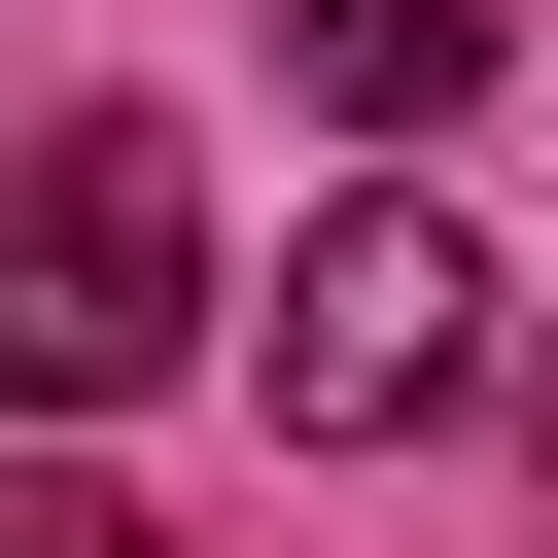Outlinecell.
<instances>
[{
  "instance_id": "obj_1",
  "label": "cell",
  "mask_w": 558,
  "mask_h": 558,
  "mask_svg": "<svg viewBox=\"0 0 558 558\" xmlns=\"http://www.w3.org/2000/svg\"><path fill=\"white\" fill-rule=\"evenodd\" d=\"M453 384H488V244H453L418 174H349V209L279 244V418L384 453V418H453Z\"/></svg>"
},
{
  "instance_id": "obj_2",
  "label": "cell",
  "mask_w": 558,
  "mask_h": 558,
  "mask_svg": "<svg viewBox=\"0 0 558 558\" xmlns=\"http://www.w3.org/2000/svg\"><path fill=\"white\" fill-rule=\"evenodd\" d=\"M174 314H209V209H174L140 105H70V140H35V279H0V349L105 418V384H174Z\"/></svg>"
},
{
  "instance_id": "obj_3",
  "label": "cell",
  "mask_w": 558,
  "mask_h": 558,
  "mask_svg": "<svg viewBox=\"0 0 558 558\" xmlns=\"http://www.w3.org/2000/svg\"><path fill=\"white\" fill-rule=\"evenodd\" d=\"M279 35H314V105H384V140H418V105L488 70V0H279Z\"/></svg>"
},
{
  "instance_id": "obj_4",
  "label": "cell",
  "mask_w": 558,
  "mask_h": 558,
  "mask_svg": "<svg viewBox=\"0 0 558 558\" xmlns=\"http://www.w3.org/2000/svg\"><path fill=\"white\" fill-rule=\"evenodd\" d=\"M0 558H140V523H105V488H0Z\"/></svg>"
}]
</instances>
